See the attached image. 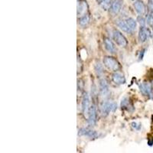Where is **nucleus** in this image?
<instances>
[{
    "label": "nucleus",
    "instance_id": "21",
    "mask_svg": "<svg viewBox=\"0 0 153 153\" xmlns=\"http://www.w3.org/2000/svg\"><path fill=\"white\" fill-rule=\"evenodd\" d=\"M147 22H148L150 25H152L153 26V13H152L150 16H149L148 19H147Z\"/></svg>",
    "mask_w": 153,
    "mask_h": 153
},
{
    "label": "nucleus",
    "instance_id": "2",
    "mask_svg": "<svg viewBox=\"0 0 153 153\" xmlns=\"http://www.w3.org/2000/svg\"><path fill=\"white\" fill-rule=\"evenodd\" d=\"M117 104L113 102H110V101H105L103 102L100 106L101 113L103 117H106L107 115L110 114L111 112H113L117 109Z\"/></svg>",
    "mask_w": 153,
    "mask_h": 153
},
{
    "label": "nucleus",
    "instance_id": "9",
    "mask_svg": "<svg viewBox=\"0 0 153 153\" xmlns=\"http://www.w3.org/2000/svg\"><path fill=\"white\" fill-rule=\"evenodd\" d=\"M134 9L139 16H143L146 13V5L142 0H136L133 4Z\"/></svg>",
    "mask_w": 153,
    "mask_h": 153
},
{
    "label": "nucleus",
    "instance_id": "22",
    "mask_svg": "<svg viewBox=\"0 0 153 153\" xmlns=\"http://www.w3.org/2000/svg\"><path fill=\"white\" fill-rule=\"evenodd\" d=\"M132 126L133 127L134 129H136V130H139V129H140V127H141V126L139 125V124L136 123H132Z\"/></svg>",
    "mask_w": 153,
    "mask_h": 153
},
{
    "label": "nucleus",
    "instance_id": "8",
    "mask_svg": "<svg viewBox=\"0 0 153 153\" xmlns=\"http://www.w3.org/2000/svg\"><path fill=\"white\" fill-rule=\"evenodd\" d=\"M90 103H91V100L89 97L88 94L85 92L83 95L82 98V112L84 114H88L89 109H90Z\"/></svg>",
    "mask_w": 153,
    "mask_h": 153
},
{
    "label": "nucleus",
    "instance_id": "26",
    "mask_svg": "<svg viewBox=\"0 0 153 153\" xmlns=\"http://www.w3.org/2000/svg\"><path fill=\"white\" fill-rule=\"evenodd\" d=\"M152 89H153V85H152Z\"/></svg>",
    "mask_w": 153,
    "mask_h": 153
},
{
    "label": "nucleus",
    "instance_id": "24",
    "mask_svg": "<svg viewBox=\"0 0 153 153\" xmlns=\"http://www.w3.org/2000/svg\"><path fill=\"white\" fill-rule=\"evenodd\" d=\"M149 8L150 10H153V1L150 0L149 2Z\"/></svg>",
    "mask_w": 153,
    "mask_h": 153
},
{
    "label": "nucleus",
    "instance_id": "6",
    "mask_svg": "<svg viewBox=\"0 0 153 153\" xmlns=\"http://www.w3.org/2000/svg\"><path fill=\"white\" fill-rule=\"evenodd\" d=\"M79 136H86L90 139H97L99 136V134L96 131L93 130V129H88V128H82V129H79L78 132Z\"/></svg>",
    "mask_w": 153,
    "mask_h": 153
},
{
    "label": "nucleus",
    "instance_id": "11",
    "mask_svg": "<svg viewBox=\"0 0 153 153\" xmlns=\"http://www.w3.org/2000/svg\"><path fill=\"white\" fill-rule=\"evenodd\" d=\"M99 89L100 94L101 96H106V94L109 93V86H108L107 82L103 78L100 79L99 81Z\"/></svg>",
    "mask_w": 153,
    "mask_h": 153
},
{
    "label": "nucleus",
    "instance_id": "17",
    "mask_svg": "<svg viewBox=\"0 0 153 153\" xmlns=\"http://www.w3.org/2000/svg\"><path fill=\"white\" fill-rule=\"evenodd\" d=\"M89 23H90V16L88 14L84 15V16H82L79 19V24L80 26L86 27L87 26Z\"/></svg>",
    "mask_w": 153,
    "mask_h": 153
},
{
    "label": "nucleus",
    "instance_id": "20",
    "mask_svg": "<svg viewBox=\"0 0 153 153\" xmlns=\"http://www.w3.org/2000/svg\"><path fill=\"white\" fill-rule=\"evenodd\" d=\"M94 68H95L96 72H97V74L98 75H100L103 74V66H102V65H101L100 62L96 63L95 66H94Z\"/></svg>",
    "mask_w": 153,
    "mask_h": 153
},
{
    "label": "nucleus",
    "instance_id": "4",
    "mask_svg": "<svg viewBox=\"0 0 153 153\" xmlns=\"http://www.w3.org/2000/svg\"><path fill=\"white\" fill-rule=\"evenodd\" d=\"M97 109H96L95 106L93 105L89 109L87 123H88L89 126H94L97 124Z\"/></svg>",
    "mask_w": 153,
    "mask_h": 153
},
{
    "label": "nucleus",
    "instance_id": "7",
    "mask_svg": "<svg viewBox=\"0 0 153 153\" xmlns=\"http://www.w3.org/2000/svg\"><path fill=\"white\" fill-rule=\"evenodd\" d=\"M88 6L85 0H80L77 3V16L78 18L84 16L87 14Z\"/></svg>",
    "mask_w": 153,
    "mask_h": 153
},
{
    "label": "nucleus",
    "instance_id": "18",
    "mask_svg": "<svg viewBox=\"0 0 153 153\" xmlns=\"http://www.w3.org/2000/svg\"><path fill=\"white\" fill-rule=\"evenodd\" d=\"M121 107H122V109H125V110H129V108L132 107L128 98H124L123 100H122V101H121Z\"/></svg>",
    "mask_w": 153,
    "mask_h": 153
},
{
    "label": "nucleus",
    "instance_id": "14",
    "mask_svg": "<svg viewBox=\"0 0 153 153\" xmlns=\"http://www.w3.org/2000/svg\"><path fill=\"white\" fill-rule=\"evenodd\" d=\"M104 43V47L107 51L110 53H114L116 51V48H115L113 42L110 40V38H105L103 41Z\"/></svg>",
    "mask_w": 153,
    "mask_h": 153
},
{
    "label": "nucleus",
    "instance_id": "19",
    "mask_svg": "<svg viewBox=\"0 0 153 153\" xmlns=\"http://www.w3.org/2000/svg\"><path fill=\"white\" fill-rule=\"evenodd\" d=\"M100 4L101 7L105 9V10H106V9H110V6L112 5V2L111 0H103Z\"/></svg>",
    "mask_w": 153,
    "mask_h": 153
},
{
    "label": "nucleus",
    "instance_id": "15",
    "mask_svg": "<svg viewBox=\"0 0 153 153\" xmlns=\"http://www.w3.org/2000/svg\"><path fill=\"white\" fill-rule=\"evenodd\" d=\"M117 26L120 28L121 30L124 31V32H126V33H132L130 28L128 26L126 20H122V19H120V20H117Z\"/></svg>",
    "mask_w": 153,
    "mask_h": 153
},
{
    "label": "nucleus",
    "instance_id": "25",
    "mask_svg": "<svg viewBox=\"0 0 153 153\" xmlns=\"http://www.w3.org/2000/svg\"><path fill=\"white\" fill-rule=\"evenodd\" d=\"M97 1L98 2H100H100H102V1H103V0H97Z\"/></svg>",
    "mask_w": 153,
    "mask_h": 153
},
{
    "label": "nucleus",
    "instance_id": "1",
    "mask_svg": "<svg viewBox=\"0 0 153 153\" xmlns=\"http://www.w3.org/2000/svg\"><path fill=\"white\" fill-rule=\"evenodd\" d=\"M103 62L104 66L109 70H110V71H117L120 68V63L118 62L117 59H115L114 57H113L106 56V57H103Z\"/></svg>",
    "mask_w": 153,
    "mask_h": 153
},
{
    "label": "nucleus",
    "instance_id": "5",
    "mask_svg": "<svg viewBox=\"0 0 153 153\" xmlns=\"http://www.w3.org/2000/svg\"><path fill=\"white\" fill-rule=\"evenodd\" d=\"M123 3V0H114V1L112 2V5L110 8V14L113 16H117L119 12L121 11Z\"/></svg>",
    "mask_w": 153,
    "mask_h": 153
},
{
    "label": "nucleus",
    "instance_id": "16",
    "mask_svg": "<svg viewBox=\"0 0 153 153\" xmlns=\"http://www.w3.org/2000/svg\"><path fill=\"white\" fill-rule=\"evenodd\" d=\"M125 20L126 22L127 25H128V26L130 28L131 31L133 32V31L136 29V27H137V24H136V20L132 19V18H127Z\"/></svg>",
    "mask_w": 153,
    "mask_h": 153
},
{
    "label": "nucleus",
    "instance_id": "3",
    "mask_svg": "<svg viewBox=\"0 0 153 153\" xmlns=\"http://www.w3.org/2000/svg\"><path fill=\"white\" fill-rule=\"evenodd\" d=\"M113 38L114 39L115 42L120 47H126L128 45L126 38L118 30H114L113 31Z\"/></svg>",
    "mask_w": 153,
    "mask_h": 153
},
{
    "label": "nucleus",
    "instance_id": "13",
    "mask_svg": "<svg viewBox=\"0 0 153 153\" xmlns=\"http://www.w3.org/2000/svg\"><path fill=\"white\" fill-rule=\"evenodd\" d=\"M149 36V30L148 28H145V27H142L139 31V42L143 43L148 39Z\"/></svg>",
    "mask_w": 153,
    "mask_h": 153
},
{
    "label": "nucleus",
    "instance_id": "12",
    "mask_svg": "<svg viewBox=\"0 0 153 153\" xmlns=\"http://www.w3.org/2000/svg\"><path fill=\"white\" fill-rule=\"evenodd\" d=\"M112 80L116 84H124L126 83V78L125 76L122 74L119 73V72H115L113 75H112Z\"/></svg>",
    "mask_w": 153,
    "mask_h": 153
},
{
    "label": "nucleus",
    "instance_id": "10",
    "mask_svg": "<svg viewBox=\"0 0 153 153\" xmlns=\"http://www.w3.org/2000/svg\"><path fill=\"white\" fill-rule=\"evenodd\" d=\"M139 90L142 92V94L145 96L150 97L152 95V87L148 83H142L139 85Z\"/></svg>",
    "mask_w": 153,
    "mask_h": 153
},
{
    "label": "nucleus",
    "instance_id": "27",
    "mask_svg": "<svg viewBox=\"0 0 153 153\" xmlns=\"http://www.w3.org/2000/svg\"><path fill=\"white\" fill-rule=\"evenodd\" d=\"M132 1H135V0H132Z\"/></svg>",
    "mask_w": 153,
    "mask_h": 153
},
{
    "label": "nucleus",
    "instance_id": "23",
    "mask_svg": "<svg viewBox=\"0 0 153 153\" xmlns=\"http://www.w3.org/2000/svg\"><path fill=\"white\" fill-rule=\"evenodd\" d=\"M138 19L139 20V23H140V24H142L143 25L145 24V20H144V19L143 18V16H139V18H138Z\"/></svg>",
    "mask_w": 153,
    "mask_h": 153
}]
</instances>
